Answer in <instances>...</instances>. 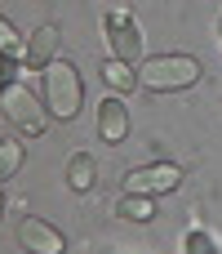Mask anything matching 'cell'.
Returning a JSON list of instances; mask_svg holds the SVG:
<instances>
[{"mask_svg": "<svg viewBox=\"0 0 222 254\" xmlns=\"http://www.w3.org/2000/svg\"><path fill=\"white\" fill-rule=\"evenodd\" d=\"M200 80V63L191 54H156L138 67V85L156 89V94H174V89H191Z\"/></svg>", "mask_w": 222, "mask_h": 254, "instance_id": "6da1fadb", "label": "cell"}, {"mask_svg": "<svg viewBox=\"0 0 222 254\" xmlns=\"http://www.w3.org/2000/svg\"><path fill=\"white\" fill-rule=\"evenodd\" d=\"M80 71L67 63V58H53L44 67V103H49V116L53 121H76L80 112Z\"/></svg>", "mask_w": 222, "mask_h": 254, "instance_id": "7a4b0ae2", "label": "cell"}, {"mask_svg": "<svg viewBox=\"0 0 222 254\" xmlns=\"http://www.w3.org/2000/svg\"><path fill=\"white\" fill-rule=\"evenodd\" d=\"M0 112H4V121H13L27 138H40V134L49 129V112H40L36 94H31L27 85H18V80L0 85Z\"/></svg>", "mask_w": 222, "mask_h": 254, "instance_id": "3957f363", "label": "cell"}, {"mask_svg": "<svg viewBox=\"0 0 222 254\" xmlns=\"http://www.w3.org/2000/svg\"><path fill=\"white\" fill-rule=\"evenodd\" d=\"M102 36H107L111 58H120V63H133V58L142 54V31H138V22L129 18L125 4H111V9L102 13Z\"/></svg>", "mask_w": 222, "mask_h": 254, "instance_id": "277c9868", "label": "cell"}, {"mask_svg": "<svg viewBox=\"0 0 222 254\" xmlns=\"http://www.w3.org/2000/svg\"><path fill=\"white\" fill-rule=\"evenodd\" d=\"M182 183V170L178 165H142V170H129L125 174V192H142V196H156V192H174Z\"/></svg>", "mask_w": 222, "mask_h": 254, "instance_id": "5b68a950", "label": "cell"}, {"mask_svg": "<svg viewBox=\"0 0 222 254\" xmlns=\"http://www.w3.org/2000/svg\"><path fill=\"white\" fill-rule=\"evenodd\" d=\"M18 246L27 254H62L67 250L62 232H58L53 223H44V219H22V223H18Z\"/></svg>", "mask_w": 222, "mask_h": 254, "instance_id": "8992f818", "label": "cell"}, {"mask_svg": "<svg viewBox=\"0 0 222 254\" xmlns=\"http://www.w3.org/2000/svg\"><path fill=\"white\" fill-rule=\"evenodd\" d=\"M125 134H129V107H125L120 94H111V98L98 103V138L102 143H125Z\"/></svg>", "mask_w": 222, "mask_h": 254, "instance_id": "52a82bcc", "label": "cell"}, {"mask_svg": "<svg viewBox=\"0 0 222 254\" xmlns=\"http://www.w3.org/2000/svg\"><path fill=\"white\" fill-rule=\"evenodd\" d=\"M58 45H62L58 27H49V22H44V27H36V31H31V40H27V49H22V63L44 71V67L58 58Z\"/></svg>", "mask_w": 222, "mask_h": 254, "instance_id": "ba28073f", "label": "cell"}, {"mask_svg": "<svg viewBox=\"0 0 222 254\" xmlns=\"http://www.w3.org/2000/svg\"><path fill=\"white\" fill-rule=\"evenodd\" d=\"M67 183H71V192H89V188L98 183V165H93L89 152H76V156L67 161Z\"/></svg>", "mask_w": 222, "mask_h": 254, "instance_id": "9c48e42d", "label": "cell"}, {"mask_svg": "<svg viewBox=\"0 0 222 254\" xmlns=\"http://www.w3.org/2000/svg\"><path fill=\"white\" fill-rule=\"evenodd\" d=\"M116 214L129 219V223H151V219H156V201L142 196V192H125V196L116 201Z\"/></svg>", "mask_w": 222, "mask_h": 254, "instance_id": "30bf717a", "label": "cell"}, {"mask_svg": "<svg viewBox=\"0 0 222 254\" xmlns=\"http://www.w3.org/2000/svg\"><path fill=\"white\" fill-rule=\"evenodd\" d=\"M102 80H107L111 94H129V89L138 85V71H133L129 63H120V58H107V63H102Z\"/></svg>", "mask_w": 222, "mask_h": 254, "instance_id": "8fae6325", "label": "cell"}, {"mask_svg": "<svg viewBox=\"0 0 222 254\" xmlns=\"http://www.w3.org/2000/svg\"><path fill=\"white\" fill-rule=\"evenodd\" d=\"M22 161H27V147H22L18 138H4V143H0V183H9V179L22 170Z\"/></svg>", "mask_w": 222, "mask_h": 254, "instance_id": "7c38bea8", "label": "cell"}, {"mask_svg": "<svg viewBox=\"0 0 222 254\" xmlns=\"http://www.w3.org/2000/svg\"><path fill=\"white\" fill-rule=\"evenodd\" d=\"M182 254H218V246L209 241V232L191 228V232H187V241H182Z\"/></svg>", "mask_w": 222, "mask_h": 254, "instance_id": "4fadbf2b", "label": "cell"}, {"mask_svg": "<svg viewBox=\"0 0 222 254\" xmlns=\"http://www.w3.org/2000/svg\"><path fill=\"white\" fill-rule=\"evenodd\" d=\"M22 49H27V45L18 40V31H13V27L0 18V54H13V58H22Z\"/></svg>", "mask_w": 222, "mask_h": 254, "instance_id": "5bb4252c", "label": "cell"}, {"mask_svg": "<svg viewBox=\"0 0 222 254\" xmlns=\"http://www.w3.org/2000/svg\"><path fill=\"white\" fill-rule=\"evenodd\" d=\"M218 45H222V22H218Z\"/></svg>", "mask_w": 222, "mask_h": 254, "instance_id": "9a60e30c", "label": "cell"}, {"mask_svg": "<svg viewBox=\"0 0 222 254\" xmlns=\"http://www.w3.org/2000/svg\"><path fill=\"white\" fill-rule=\"evenodd\" d=\"M0 214H4V196H0Z\"/></svg>", "mask_w": 222, "mask_h": 254, "instance_id": "2e32d148", "label": "cell"}]
</instances>
